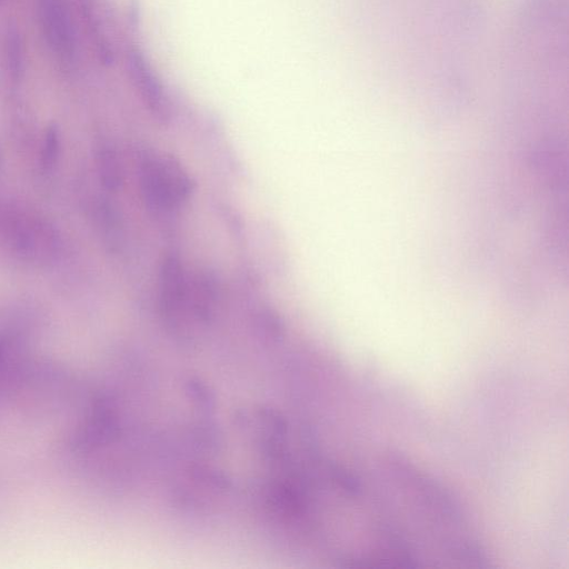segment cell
Here are the masks:
<instances>
[{
    "label": "cell",
    "instance_id": "cell-1",
    "mask_svg": "<svg viewBox=\"0 0 569 569\" xmlns=\"http://www.w3.org/2000/svg\"><path fill=\"white\" fill-rule=\"evenodd\" d=\"M372 487L409 567H482L487 556L457 501L400 458L382 463Z\"/></svg>",
    "mask_w": 569,
    "mask_h": 569
},
{
    "label": "cell",
    "instance_id": "cell-2",
    "mask_svg": "<svg viewBox=\"0 0 569 569\" xmlns=\"http://www.w3.org/2000/svg\"><path fill=\"white\" fill-rule=\"evenodd\" d=\"M139 184L147 206L162 212L179 208L194 190V182L181 163L167 154L147 156L142 160Z\"/></svg>",
    "mask_w": 569,
    "mask_h": 569
},
{
    "label": "cell",
    "instance_id": "cell-3",
    "mask_svg": "<svg viewBox=\"0 0 569 569\" xmlns=\"http://www.w3.org/2000/svg\"><path fill=\"white\" fill-rule=\"evenodd\" d=\"M160 312L167 326L183 333L190 310V282L184 267L174 254H167L159 272Z\"/></svg>",
    "mask_w": 569,
    "mask_h": 569
},
{
    "label": "cell",
    "instance_id": "cell-4",
    "mask_svg": "<svg viewBox=\"0 0 569 569\" xmlns=\"http://www.w3.org/2000/svg\"><path fill=\"white\" fill-rule=\"evenodd\" d=\"M38 18L48 47L61 59L76 51V31L67 0H38Z\"/></svg>",
    "mask_w": 569,
    "mask_h": 569
},
{
    "label": "cell",
    "instance_id": "cell-5",
    "mask_svg": "<svg viewBox=\"0 0 569 569\" xmlns=\"http://www.w3.org/2000/svg\"><path fill=\"white\" fill-rule=\"evenodd\" d=\"M128 68L131 79L149 111L161 122L169 121L171 107L160 81L147 63L143 53L131 48L128 52Z\"/></svg>",
    "mask_w": 569,
    "mask_h": 569
},
{
    "label": "cell",
    "instance_id": "cell-6",
    "mask_svg": "<svg viewBox=\"0 0 569 569\" xmlns=\"http://www.w3.org/2000/svg\"><path fill=\"white\" fill-rule=\"evenodd\" d=\"M4 59L11 78L17 80L24 72V44L22 36L16 26H9L4 34Z\"/></svg>",
    "mask_w": 569,
    "mask_h": 569
},
{
    "label": "cell",
    "instance_id": "cell-7",
    "mask_svg": "<svg viewBox=\"0 0 569 569\" xmlns=\"http://www.w3.org/2000/svg\"><path fill=\"white\" fill-rule=\"evenodd\" d=\"M97 162L101 183L108 190H118L123 181V172L117 152L109 146H102Z\"/></svg>",
    "mask_w": 569,
    "mask_h": 569
},
{
    "label": "cell",
    "instance_id": "cell-8",
    "mask_svg": "<svg viewBox=\"0 0 569 569\" xmlns=\"http://www.w3.org/2000/svg\"><path fill=\"white\" fill-rule=\"evenodd\" d=\"M59 140L54 129H50L46 136L42 159L46 166H52L58 157Z\"/></svg>",
    "mask_w": 569,
    "mask_h": 569
}]
</instances>
